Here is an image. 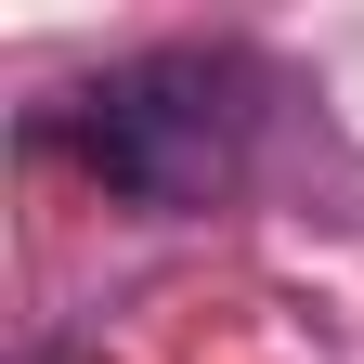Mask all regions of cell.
<instances>
[{
  "instance_id": "6da1fadb",
  "label": "cell",
  "mask_w": 364,
  "mask_h": 364,
  "mask_svg": "<svg viewBox=\"0 0 364 364\" xmlns=\"http://www.w3.org/2000/svg\"><path fill=\"white\" fill-rule=\"evenodd\" d=\"M78 156H91V182H105L117 208L182 221V208H208L221 182H235V156H247V78L221 53H144V65H117L78 105Z\"/></svg>"
}]
</instances>
